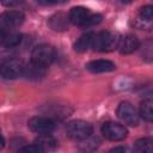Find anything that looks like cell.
<instances>
[{
    "mask_svg": "<svg viewBox=\"0 0 153 153\" xmlns=\"http://www.w3.org/2000/svg\"><path fill=\"white\" fill-rule=\"evenodd\" d=\"M103 19V16L99 13H93L84 6L72 7L68 13V20L79 27H91L98 25Z\"/></svg>",
    "mask_w": 153,
    "mask_h": 153,
    "instance_id": "cell-1",
    "label": "cell"
},
{
    "mask_svg": "<svg viewBox=\"0 0 153 153\" xmlns=\"http://www.w3.org/2000/svg\"><path fill=\"white\" fill-rule=\"evenodd\" d=\"M118 42H120L118 33L111 32V31H100L93 35L91 48L96 51L108 53L116 49L118 45Z\"/></svg>",
    "mask_w": 153,
    "mask_h": 153,
    "instance_id": "cell-2",
    "label": "cell"
},
{
    "mask_svg": "<svg viewBox=\"0 0 153 153\" xmlns=\"http://www.w3.org/2000/svg\"><path fill=\"white\" fill-rule=\"evenodd\" d=\"M93 133V127L90 122L84 120H73L69 121L66 126V134L69 139L74 141L87 140Z\"/></svg>",
    "mask_w": 153,
    "mask_h": 153,
    "instance_id": "cell-3",
    "label": "cell"
},
{
    "mask_svg": "<svg viewBox=\"0 0 153 153\" xmlns=\"http://www.w3.org/2000/svg\"><path fill=\"white\" fill-rule=\"evenodd\" d=\"M55 57H56L55 48L47 43L36 45L31 51V62L43 68L49 67L54 62Z\"/></svg>",
    "mask_w": 153,
    "mask_h": 153,
    "instance_id": "cell-4",
    "label": "cell"
},
{
    "mask_svg": "<svg viewBox=\"0 0 153 153\" xmlns=\"http://www.w3.org/2000/svg\"><path fill=\"white\" fill-rule=\"evenodd\" d=\"M24 63L16 57H10L0 65V75L4 79L13 80L23 75Z\"/></svg>",
    "mask_w": 153,
    "mask_h": 153,
    "instance_id": "cell-5",
    "label": "cell"
},
{
    "mask_svg": "<svg viewBox=\"0 0 153 153\" xmlns=\"http://www.w3.org/2000/svg\"><path fill=\"white\" fill-rule=\"evenodd\" d=\"M100 130L103 136L110 141H122L128 135V129L123 124L112 121L103 123Z\"/></svg>",
    "mask_w": 153,
    "mask_h": 153,
    "instance_id": "cell-6",
    "label": "cell"
},
{
    "mask_svg": "<svg viewBox=\"0 0 153 153\" xmlns=\"http://www.w3.org/2000/svg\"><path fill=\"white\" fill-rule=\"evenodd\" d=\"M117 117L130 127H136L140 121L139 112L129 102H121L116 110Z\"/></svg>",
    "mask_w": 153,
    "mask_h": 153,
    "instance_id": "cell-7",
    "label": "cell"
},
{
    "mask_svg": "<svg viewBox=\"0 0 153 153\" xmlns=\"http://www.w3.org/2000/svg\"><path fill=\"white\" fill-rule=\"evenodd\" d=\"M25 20V16L19 11H7L0 14V29L4 31H14Z\"/></svg>",
    "mask_w": 153,
    "mask_h": 153,
    "instance_id": "cell-8",
    "label": "cell"
},
{
    "mask_svg": "<svg viewBox=\"0 0 153 153\" xmlns=\"http://www.w3.org/2000/svg\"><path fill=\"white\" fill-rule=\"evenodd\" d=\"M27 127L36 134H49L55 129V122L49 117L33 116L27 121Z\"/></svg>",
    "mask_w": 153,
    "mask_h": 153,
    "instance_id": "cell-9",
    "label": "cell"
},
{
    "mask_svg": "<svg viewBox=\"0 0 153 153\" xmlns=\"http://www.w3.org/2000/svg\"><path fill=\"white\" fill-rule=\"evenodd\" d=\"M139 47H140L139 38L134 35H127V36L120 38L117 49L122 55H129V54L134 53L135 50H137Z\"/></svg>",
    "mask_w": 153,
    "mask_h": 153,
    "instance_id": "cell-10",
    "label": "cell"
},
{
    "mask_svg": "<svg viewBox=\"0 0 153 153\" xmlns=\"http://www.w3.org/2000/svg\"><path fill=\"white\" fill-rule=\"evenodd\" d=\"M86 69L93 74L99 73H108L116 69V65L110 60H92L88 63H86Z\"/></svg>",
    "mask_w": 153,
    "mask_h": 153,
    "instance_id": "cell-11",
    "label": "cell"
},
{
    "mask_svg": "<svg viewBox=\"0 0 153 153\" xmlns=\"http://www.w3.org/2000/svg\"><path fill=\"white\" fill-rule=\"evenodd\" d=\"M45 69L43 67H39L37 65H33L32 62H30L29 65H24V71H23V75L26 76L27 79L31 80H38L42 79L45 75Z\"/></svg>",
    "mask_w": 153,
    "mask_h": 153,
    "instance_id": "cell-12",
    "label": "cell"
},
{
    "mask_svg": "<svg viewBox=\"0 0 153 153\" xmlns=\"http://www.w3.org/2000/svg\"><path fill=\"white\" fill-rule=\"evenodd\" d=\"M33 142L37 143L38 146H41L43 151H53L57 146V141L55 140L54 136L50 135V133L49 134H38V136L35 139Z\"/></svg>",
    "mask_w": 153,
    "mask_h": 153,
    "instance_id": "cell-13",
    "label": "cell"
},
{
    "mask_svg": "<svg viewBox=\"0 0 153 153\" xmlns=\"http://www.w3.org/2000/svg\"><path fill=\"white\" fill-rule=\"evenodd\" d=\"M152 97L147 96L143 98V100L140 103V109H139V116L143 118L147 122H152L153 120V111H152Z\"/></svg>",
    "mask_w": 153,
    "mask_h": 153,
    "instance_id": "cell-14",
    "label": "cell"
},
{
    "mask_svg": "<svg viewBox=\"0 0 153 153\" xmlns=\"http://www.w3.org/2000/svg\"><path fill=\"white\" fill-rule=\"evenodd\" d=\"M93 35L94 32H86L84 35H81L78 41L74 43L73 48L75 51L78 53H84V51H87L91 45H92V38H93Z\"/></svg>",
    "mask_w": 153,
    "mask_h": 153,
    "instance_id": "cell-15",
    "label": "cell"
},
{
    "mask_svg": "<svg viewBox=\"0 0 153 153\" xmlns=\"http://www.w3.org/2000/svg\"><path fill=\"white\" fill-rule=\"evenodd\" d=\"M49 25L55 31H63L68 27V17L62 13H57L50 18Z\"/></svg>",
    "mask_w": 153,
    "mask_h": 153,
    "instance_id": "cell-16",
    "label": "cell"
},
{
    "mask_svg": "<svg viewBox=\"0 0 153 153\" xmlns=\"http://www.w3.org/2000/svg\"><path fill=\"white\" fill-rule=\"evenodd\" d=\"M22 42V35L16 31H6L5 39L2 43V47L6 48H16Z\"/></svg>",
    "mask_w": 153,
    "mask_h": 153,
    "instance_id": "cell-17",
    "label": "cell"
},
{
    "mask_svg": "<svg viewBox=\"0 0 153 153\" xmlns=\"http://www.w3.org/2000/svg\"><path fill=\"white\" fill-rule=\"evenodd\" d=\"M152 139L151 137H142L139 139L134 142V151L136 152H143V153H149L152 152Z\"/></svg>",
    "mask_w": 153,
    "mask_h": 153,
    "instance_id": "cell-18",
    "label": "cell"
},
{
    "mask_svg": "<svg viewBox=\"0 0 153 153\" xmlns=\"http://www.w3.org/2000/svg\"><path fill=\"white\" fill-rule=\"evenodd\" d=\"M140 18L146 22H151L153 18V7L151 5L143 6L140 8Z\"/></svg>",
    "mask_w": 153,
    "mask_h": 153,
    "instance_id": "cell-19",
    "label": "cell"
},
{
    "mask_svg": "<svg viewBox=\"0 0 153 153\" xmlns=\"http://www.w3.org/2000/svg\"><path fill=\"white\" fill-rule=\"evenodd\" d=\"M19 151H22V152H29V153H42V152H44V151L42 149V147L38 146V145L35 143V142H33L32 145L24 146V147L19 148Z\"/></svg>",
    "mask_w": 153,
    "mask_h": 153,
    "instance_id": "cell-20",
    "label": "cell"
},
{
    "mask_svg": "<svg viewBox=\"0 0 153 153\" xmlns=\"http://www.w3.org/2000/svg\"><path fill=\"white\" fill-rule=\"evenodd\" d=\"M24 0H0L1 5L6 6V7H13V6H17L19 4H22Z\"/></svg>",
    "mask_w": 153,
    "mask_h": 153,
    "instance_id": "cell-21",
    "label": "cell"
},
{
    "mask_svg": "<svg viewBox=\"0 0 153 153\" xmlns=\"http://www.w3.org/2000/svg\"><path fill=\"white\" fill-rule=\"evenodd\" d=\"M39 4L42 5H54V4H61V2H65L67 0H37Z\"/></svg>",
    "mask_w": 153,
    "mask_h": 153,
    "instance_id": "cell-22",
    "label": "cell"
},
{
    "mask_svg": "<svg viewBox=\"0 0 153 153\" xmlns=\"http://www.w3.org/2000/svg\"><path fill=\"white\" fill-rule=\"evenodd\" d=\"M129 149L127 147H123V146H118V147H114L110 149V152H128Z\"/></svg>",
    "mask_w": 153,
    "mask_h": 153,
    "instance_id": "cell-23",
    "label": "cell"
},
{
    "mask_svg": "<svg viewBox=\"0 0 153 153\" xmlns=\"http://www.w3.org/2000/svg\"><path fill=\"white\" fill-rule=\"evenodd\" d=\"M5 35H6V31H4V30H1V29H0V45H2V43H4Z\"/></svg>",
    "mask_w": 153,
    "mask_h": 153,
    "instance_id": "cell-24",
    "label": "cell"
},
{
    "mask_svg": "<svg viewBox=\"0 0 153 153\" xmlns=\"http://www.w3.org/2000/svg\"><path fill=\"white\" fill-rule=\"evenodd\" d=\"M4 147H5V139H4V136L0 131V149H2Z\"/></svg>",
    "mask_w": 153,
    "mask_h": 153,
    "instance_id": "cell-25",
    "label": "cell"
},
{
    "mask_svg": "<svg viewBox=\"0 0 153 153\" xmlns=\"http://www.w3.org/2000/svg\"><path fill=\"white\" fill-rule=\"evenodd\" d=\"M120 2H122V4H130V2H133V1H135V0H118Z\"/></svg>",
    "mask_w": 153,
    "mask_h": 153,
    "instance_id": "cell-26",
    "label": "cell"
}]
</instances>
